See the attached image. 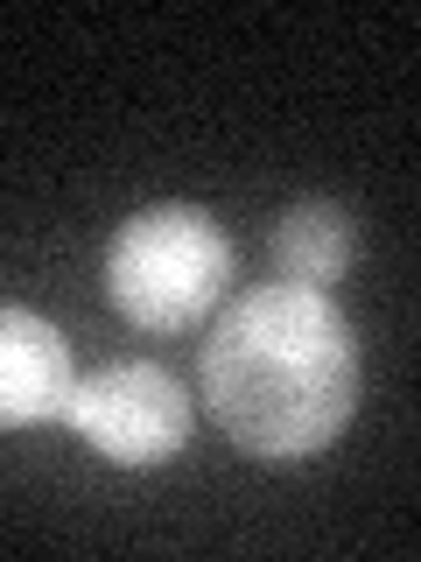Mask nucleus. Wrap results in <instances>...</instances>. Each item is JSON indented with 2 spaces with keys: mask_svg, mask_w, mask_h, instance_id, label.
Instances as JSON below:
<instances>
[{
  "mask_svg": "<svg viewBox=\"0 0 421 562\" xmlns=\"http://www.w3.org/2000/svg\"><path fill=\"white\" fill-rule=\"evenodd\" d=\"M64 429H78L105 464L148 471V464H169L190 443V401L162 366L127 359V366H105L92 380H70Z\"/></svg>",
  "mask_w": 421,
  "mask_h": 562,
  "instance_id": "7ed1b4c3",
  "label": "nucleus"
},
{
  "mask_svg": "<svg viewBox=\"0 0 421 562\" xmlns=\"http://www.w3.org/2000/svg\"><path fill=\"white\" fill-rule=\"evenodd\" d=\"M268 246H274V268L288 274L295 289H330V281H344V268L359 260V225H351L344 204L309 198V204L281 211Z\"/></svg>",
  "mask_w": 421,
  "mask_h": 562,
  "instance_id": "39448f33",
  "label": "nucleus"
},
{
  "mask_svg": "<svg viewBox=\"0 0 421 562\" xmlns=\"http://www.w3.org/2000/svg\"><path fill=\"white\" fill-rule=\"evenodd\" d=\"M232 239L197 204H148L105 246V295L134 330H190L225 303Z\"/></svg>",
  "mask_w": 421,
  "mask_h": 562,
  "instance_id": "f03ea898",
  "label": "nucleus"
},
{
  "mask_svg": "<svg viewBox=\"0 0 421 562\" xmlns=\"http://www.w3.org/2000/svg\"><path fill=\"white\" fill-rule=\"evenodd\" d=\"M204 401L232 450L260 464H303L344 436L359 408V338L323 289H246L197 351Z\"/></svg>",
  "mask_w": 421,
  "mask_h": 562,
  "instance_id": "f257e3e1",
  "label": "nucleus"
},
{
  "mask_svg": "<svg viewBox=\"0 0 421 562\" xmlns=\"http://www.w3.org/2000/svg\"><path fill=\"white\" fill-rule=\"evenodd\" d=\"M70 380L78 373H70L64 330L22 303H0V429L64 422Z\"/></svg>",
  "mask_w": 421,
  "mask_h": 562,
  "instance_id": "20e7f679",
  "label": "nucleus"
}]
</instances>
